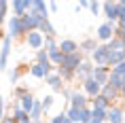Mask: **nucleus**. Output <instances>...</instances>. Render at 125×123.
<instances>
[{"mask_svg":"<svg viewBox=\"0 0 125 123\" xmlns=\"http://www.w3.org/2000/svg\"><path fill=\"white\" fill-rule=\"evenodd\" d=\"M7 34L11 36V38H26V28H23V21H21V17H15V15H11L7 19Z\"/></svg>","mask_w":125,"mask_h":123,"instance_id":"f257e3e1","label":"nucleus"},{"mask_svg":"<svg viewBox=\"0 0 125 123\" xmlns=\"http://www.w3.org/2000/svg\"><path fill=\"white\" fill-rule=\"evenodd\" d=\"M115 34H117V23L104 21V23L98 28V32H95V38H98L100 45H106V43H110V40L115 38Z\"/></svg>","mask_w":125,"mask_h":123,"instance_id":"f03ea898","label":"nucleus"},{"mask_svg":"<svg viewBox=\"0 0 125 123\" xmlns=\"http://www.w3.org/2000/svg\"><path fill=\"white\" fill-rule=\"evenodd\" d=\"M119 13H121L119 2H112V0L102 2V15L106 17V21H110V23H119Z\"/></svg>","mask_w":125,"mask_h":123,"instance_id":"7ed1b4c3","label":"nucleus"},{"mask_svg":"<svg viewBox=\"0 0 125 123\" xmlns=\"http://www.w3.org/2000/svg\"><path fill=\"white\" fill-rule=\"evenodd\" d=\"M23 40H26L28 49H34V51H40V49H45V36H42L38 30H34V32H28Z\"/></svg>","mask_w":125,"mask_h":123,"instance_id":"20e7f679","label":"nucleus"},{"mask_svg":"<svg viewBox=\"0 0 125 123\" xmlns=\"http://www.w3.org/2000/svg\"><path fill=\"white\" fill-rule=\"evenodd\" d=\"M13 40L11 36H4V40H2V47H0V70H7V64H9V55H11V51H13Z\"/></svg>","mask_w":125,"mask_h":123,"instance_id":"39448f33","label":"nucleus"},{"mask_svg":"<svg viewBox=\"0 0 125 123\" xmlns=\"http://www.w3.org/2000/svg\"><path fill=\"white\" fill-rule=\"evenodd\" d=\"M108 57H110V49H108L106 45H100L89 59H91L95 66H108Z\"/></svg>","mask_w":125,"mask_h":123,"instance_id":"423d86ee","label":"nucleus"},{"mask_svg":"<svg viewBox=\"0 0 125 123\" xmlns=\"http://www.w3.org/2000/svg\"><path fill=\"white\" fill-rule=\"evenodd\" d=\"M57 70L53 64H47V66H40V64H36L34 62L32 66H30V74H32L34 78H47L49 74H53V72Z\"/></svg>","mask_w":125,"mask_h":123,"instance_id":"0eeeda50","label":"nucleus"},{"mask_svg":"<svg viewBox=\"0 0 125 123\" xmlns=\"http://www.w3.org/2000/svg\"><path fill=\"white\" fill-rule=\"evenodd\" d=\"M83 62H85V55L79 51V53H72V55H66L64 62H62V66L68 68V70H72L74 74H76V70H79V66L83 64Z\"/></svg>","mask_w":125,"mask_h":123,"instance_id":"6e6552de","label":"nucleus"},{"mask_svg":"<svg viewBox=\"0 0 125 123\" xmlns=\"http://www.w3.org/2000/svg\"><path fill=\"white\" fill-rule=\"evenodd\" d=\"M81 87H83V93H85L89 100H93V98H98L100 93H102V85L95 83L93 78H87V81H83V83H81Z\"/></svg>","mask_w":125,"mask_h":123,"instance_id":"1a4fd4ad","label":"nucleus"},{"mask_svg":"<svg viewBox=\"0 0 125 123\" xmlns=\"http://www.w3.org/2000/svg\"><path fill=\"white\" fill-rule=\"evenodd\" d=\"M21 21H23L26 32H34V30H38V26H40V21H42V17H40L38 13L30 11V13H26L23 17H21Z\"/></svg>","mask_w":125,"mask_h":123,"instance_id":"9d476101","label":"nucleus"},{"mask_svg":"<svg viewBox=\"0 0 125 123\" xmlns=\"http://www.w3.org/2000/svg\"><path fill=\"white\" fill-rule=\"evenodd\" d=\"M32 2L34 0H13L11 2V11H13L15 17H23L26 13L32 11Z\"/></svg>","mask_w":125,"mask_h":123,"instance_id":"9b49d317","label":"nucleus"},{"mask_svg":"<svg viewBox=\"0 0 125 123\" xmlns=\"http://www.w3.org/2000/svg\"><path fill=\"white\" fill-rule=\"evenodd\" d=\"M106 123H125V106L121 104H112L108 108V121Z\"/></svg>","mask_w":125,"mask_h":123,"instance_id":"f8f14e48","label":"nucleus"},{"mask_svg":"<svg viewBox=\"0 0 125 123\" xmlns=\"http://www.w3.org/2000/svg\"><path fill=\"white\" fill-rule=\"evenodd\" d=\"M91 78L95 81V83H100L102 87H104V85H108V78H110V68H108V66H95V68H93Z\"/></svg>","mask_w":125,"mask_h":123,"instance_id":"ddd939ff","label":"nucleus"},{"mask_svg":"<svg viewBox=\"0 0 125 123\" xmlns=\"http://www.w3.org/2000/svg\"><path fill=\"white\" fill-rule=\"evenodd\" d=\"M93 68H95V64H93L91 59H85V62L79 66V70H76V81L83 83V81H87V78H91Z\"/></svg>","mask_w":125,"mask_h":123,"instance_id":"4468645a","label":"nucleus"},{"mask_svg":"<svg viewBox=\"0 0 125 123\" xmlns=\"http://www.w3.org/2000/svg\"><path fill=\"white\" fill-rule=\"evenodd\" d=\"M70 106L72 108H87V106H91V100L83 93V91H74L72 93V98H70Z\"/></svg>","mask_w":125,"mask_h":123,"instance_id":"2eb2a0df","label":"nucleus"},{"mask_svg":"<svg viewBox=\"0 0 125 123\" xmlns=\"http://www.w3.org/2000/svg\"><path fill=\"white\" fill-rule=\"evenodd\" d=\"M59 49H62L64 55H72V53L81 51V45L76 40H72V38H64V40H59Z\"/></svg>","mask_w":125,"mask_h":123,"instance_id":"dca6fc26","label":"nucleus"},{"mask_svg":"<svg viewBox=\"0 0 125 123\" xmlns=\"http://www.w3.org/2000/svg\"><path fill=\"white\" fill-rule=\"evenodd\" d=\"M45 81H47V85H49V87H51V89L55 91V93H62V91L66 89V87H64V78L59 77L57 72H53V74H49V77H47Z\"/></svg>","mask_w":125,"mask_h":123,"instance_id":"f3484780","label":"nucleus"},{"mask_svg":"<svg viewBox=\"0 0 125 123\" xmlns=\"http://www.w3.org/2000/svg\"><path fill=\"white\" fill-rule=\"evenodd\" d=\"M98 47H100L98 38H83V40H81V53H83L85 57H87V55L91 57V55H93V51H95Z\"/></svg>","mask_w":125,"mask_h":123,"instance_id":"a211bd4d","label":"nucleus"},{"mask_svg":"<svg viewBox=\"0 0 125 123\" xmlns=\"http://www.w3.org/2000/svg\"><path fill=\"white\" fill-rule=\"evenodd\" d=\"M100 96H104L110 104H117V100H121V91H119V89H115L112 85H104V87H102V93H100Z\"/></svg>","mask_w":125,"mask_h":123,"instance_id":"6ab92c4d","label":"nucleus"},{"mask_svg":"<svg viewBox=\"0 0 125 123\" xmlns=\"http://www.w3.org/2000/svg\"><path fill=\"white\" fill-rule=\"evenodd\" d=\"M38 32L45 36V38H55V34H57V30H55V26H53L49 19H42L38 26Z\"/></svg>","mask_w":125,"mask_h":123,"instance_id":"aec40b11","label":"nucleus"},{"mask_svg":"<svg viewBox=\"0 0 125 123\" xmlns=\"http://www.w3.org/2000/svg\"><path fill=\"white\" fill-rule=\"evenodd\" d=\"M17 102H19V108H21V110H26L28 115H30V112H32V108H34V104H36V98H34L32 93H26V96L19 98Z\"/></svg>","mask_w":125,"mask_h":123,"instance_id":"412c9836","label":"nucleus"},{"mask_svg":"<svg viewBox=\"0 0 125 123\" xmlns=\"http://www.w3.org/2000/svg\"><path fill=\"white\" fill-rule=\"evenodd\" d=\"M32 11H34V13H38L42 19H49V2L34 0V2H32Z\"/></svg>","mask_w":125,"mask_h":123,"instance_id":"4be33fe9","label":"nucleus"},{"mask_svg":"<svg viewBox=\"0 0 125 123\" xmlns=\"http://www.w3.org/2000/svg\"><path fill=\"white\" fill-rule=\"evenodd\" d=\"M108 85H112L115 89L121 91V87L125 85V77H123V74H119V72H115V70H110V78H108Z\"/></svg>","mask_w":125,"mask_h":123,"instance_id":"5701e85b","label":"nucleus"},{"mask_svg":"<svg viewBox=\"0 0 125 123\" xmlns=\"http://www.w3.org/2000/svg\"><path fill=\"white\" fill-rule=\"evenodd\" d=\"M125 62V51H110V57H108V68H115V66L123 64Z\"/></svg>","mask_w":125,"mask_h":123,"instance_id":"b1692460","label":"nucleus"},{"mask_svg":"<svg viewBox=\"0 0 125 123\" xmlns=\"http://www.w3.org/2000/svg\"><path fill=\"white\" fill-rule=\"evenodd\" d=\"M30 117H32V121H42V117H47L45 110H42L40 100H36V104H34V108H32V112H30Z\"/></svg>","mask_w":125,"mask_h":123,"instance_id":"393cba45","label":"nucleus"},{"mask_svg":"<svg viewBox=\"0 0 125 123\" xmlns=\"http://www.w3.org/2000/svg\"><path fill=\"white\" fill-rule=\"evenodd\" d=\"M110 106H112V104L108 102L104 96H98V98H93V100H91V108H104V110H108Z\"/></svg>","mask_w":125,"mask_h":123,"instance_id":"a878e982","label":"nucleus"},{"mask_svg":"<svg viewBox=\"0 0 125 123\" xmlns=\"http://www.w3.org/2000/svg\"><path fill=\"white\" fill-rule=\"evenodd\" d=\"M106 47H108L110 51H125V40H121V38L115 36L110 43H106Z\"/></svg>","mask_w":125,"mask_h":123,"instance_id":"bb28decb","label":"nucleus"},{"mask_svg":"<svg viewBox=\"0 0 125 123\" xmlns=\"http://www.w3.org/2000/svg\"><path fill=\"white\" fill-rule=\"evenodd\" d=\"M59 74V77L64 78V83H68V81H72V78H76V74H74L72 70H68V68H64V66H57V70H55Z\"/></svg>","mask_w":125,"mask_h":123,"instance_id":"cd10ccee","label":"nucleus"},{"mask_svg":"<svg viewBox=\"0 0 125 123\" xmlns=\"http://www.w3.org/2000/svg\"><path fill=\"white\" fill-rule=\"evenodd\" d=\"M66 115H68V119H70V123H81V110L79 108L68 106V108H66Z\"/></svg>","mask_w":125,"mask_h":123,"instance_id":"c85d7f7f","label":"nucleus"},{"mask_svg":"<svg viewBox=\"0 0 125 123\" xmlns=\"http://www.w3.org/2000/svg\"><path fill=\"white\" fill-rule=\"evenodd\" d=\"M91 112H93V119H95V121H102V123L108 121V110H104V108H91Z\"/></svg>","mask_w":125,"mask_h":123,"instance_id":"c756f323","label":"nucleus"},{"mask_svg":"<svg viewBox=\"0 0 125 123\" xmlns=\"http://www.w3.org/2000/svg\"><path fill=\"white\" fill-rule=\"evenodd\" d=\"M40 104H42V110H45V115H47V112L51 110V106L55 104V96H53V93H49V96H45L42 100H40Z\"/></svg>","mask_w":125,"mask_h":123,"instance_id":"7c9ffc66","label":"nucleus"},{"mask_svg":"<svg viewBox=\"0 0 125 123\" xmlns=\"http://www.w3.org/2000/svg\"><path fill=\"white\" fill-rule=\"evenodd\" d=\"M36 64H40V66H47V64H51V59H49V53H47L45 49L36 51Z\"/></svg>","mask_w":125,"mask_h":123,"instance_id":"2f4dec72","label":"nucleus"},{"mask_svg":"<svg viewBox=\"0 0 125 123\" xmlns=\"http://www.w3.org/2000/svg\"><path fill=\"white\" fill-rule=\"evenodd\" d=\"M49 123H70V119H68L66 110H62V112H57V115H53L51 119H49Z\"/></svg>","mask_w":125,"mask_h":123,"instance_id":"473e14b6","label":"nucleus"},{"mask_svg":"<svg viewBox=\"0 0 125 123\" xmlns=\"http://www.w3.org/2000/svg\"><path fill=\"white\" fill-rule=\"evenodd\" d=\"M19 78H21V70H19V68H13V70H9V81H11V85H15V87H17Z\"/></svg>","mask_w":125,"mask_h":123,"instance_id":"72a5a7b5","label":"nucleus"},{"mask_svg":"<svg viewBox=\"0 0 125 123\" xmlns=\"http://www.w3.org/2000/svg\"><path fill=\"white\" fill-rule=\"evenodd\" d=\"M9 9H11V2H7V0H0V17H4V19H9Z\"/></svg>","mask_w":125,"mask_h":123,"instance_id":"f704fd0d","label":"nucleus"},{"mask_svg":"<svg viewBox=\"0 0 125 123\" xmlns=\"http://www.w3.org/2000/svg\"><path fill=\"white\" fill-rule=\"evenodd\" d=\"M89 13L98 17V15L102 13V2H89Z\"/></svg>","mask_w":125,"mask_h":123,"instance_id":"c9c22d12","label":"nucleus"},{"mask_svg":"<svg viewBox=\"0 0 125 123\" xmlns=\"http://www.w3.org/2000/svg\"><path fill=\"white\" fill-rule=\"evenodd\" d=\"M13 93H15V98L19 100V98H23V96H26V93H30V91H28V87H26V85H17V87H15V91H13Z\"/></svg>","mask_w":125,"mask_h":123,"instance_id":"e433bc0d","label":"nucleus"},{"mask_svg":"<svg viewBox=\"0 0 125 123\" xmlns=\"http://www.w3.org/2000/svg\"><path fill=\"white\" fill-rule=\"evenodd\" d=\"M119 9H121V13H119V26H125V0H119Z\"/></svg>","mask_w":125,"mask_h":123,"instance_id":"4c0bfd02","label":"nucleus"},{"mask_svg":"<svg viewBox=\"0 0 125 123\" xmlns=\"http://www.w3.org/2000/svg\"><path fill=\"white\" fill-rule=\"evenodd\" d=\"M4 117H7V102H4V98L0 96V123L4 121Z\"/></svg>","mask_w":125,"mask_h":123,"instance_id":"58836bf2","label":"nucleus"},{"mask_svg":"<svg viewBox=\"0 0 125 123\" xmlns=\"http://www.w3.org/2000/svg\"><path fill=\"white\" fill-rule=\"evenodd\" d=\"M117 38H121V40H125V26H119L117 23V34H115Z\"/></svg>","mask_w":125,"mask_h":123,"instance_id":"ea45409f","label":"nucleus"},{"mask_svg":"<svg viewBox=\"0 0 125 123\" xmlns=\"http://www.w3.org/2000/svg\"><path fill=\"white\" fill-rule=\"evenodd\" d=\"M57 11H59L57 2H49V13H57Z\"/></svg>","mask_w":125,"mask_h":123,"instance_id":"a19ab883","label":"nucleus"},{"mask_svg":"<svg viewBox=\"0 0 125 123\" xmlns=\"http://www.w3.org/2000/svg\"><path fill=\"white\" fill-rule=\"evenodd\" d=\"M83 9H89V2H87V0H83V2H79V4H76V13H79V11H83Z\"/></svg>","mask_w":125,"mask_h":123,"instance_id":"79ce46f5","label":"nucleus"},{"mask_svg":"<svg viewBox=\"0 0 125 123\" xmlns=\"http://www.w3.org/2000/svg\"><path fill=\"white\" fill-rule=\"evenodd\" d=\"M72 93H74V91H70V89H64V91H62V96H64V100H68V102H70V98H72Z\"/></svg>","mask_w":125,"mask_h":123,"instance_id":"37998d69","label":"nucleus"},{"mask_svg":"<svg viewBox=\"0 0 125 123\" xmlns=\"http://www.w3.org/2000/svg\"><path fill=\"white\" fill-rule=\"evenodd\" d=\"M2 123H17V121H15V119H13V115H7V117H4V121H2Z\"/></svg>","mask_w":125,"mask_h":123,"instance_id":"c03bdc74","label":"nucleus"},{"mask_svg":"<svg viewBox=\"0 0 125 123\" xmlns=\"http://www.w3.org/2000/svg\"><path fill=\"white\" fill-rule=\"evenodd\" d=\"M4 36H7V32H2V28H0V47H2V40H4Z\"/></svg>","mask_w":125,"mask_h":123,"instance_id":"a18cd8bd","label":"nucleus"},{"mask_svg":"<svg viewBox=\"0 0 125 123\" xmlns=\"http://www.w3.org/2000/svg\"><path fill=\"white\" fill-rule=\"evenodd\" d=\"M121 100H125V85L121 87Z\"/></svg>","mask_w":125,"mask_h":123,"instance_id":"49530a36","label":"nucleus"},{"mask_svg":"<svg viewBox=\"0 0 125 123\" xmlns=\"http://www.w3.org/2000/svg\"><path fill=\"white\" fill-rule=\"evenodd\" d=\"M89 123H102V121H95V119H91V121H89Z\"/></svg>","mask_w":125,"mask_h":123,"instance_id":"de8ad7c7","label":"nucleus"},{"mask_svg":"<svg viewBox=\"0 0 125 123\" xmlns=\"http://www.w3.org/2000/svg\"><path fill=\"white\" fill-rule=\"evenodd\" d=\"M34 123H42V121H34Z\"/></svg>","mask_w":125,"mask_h":123,"instance_id":"09e8293b","label":"nucleus"}]
</instances>
